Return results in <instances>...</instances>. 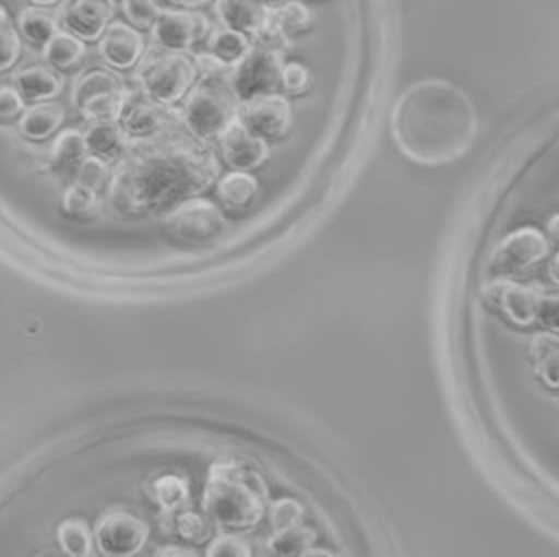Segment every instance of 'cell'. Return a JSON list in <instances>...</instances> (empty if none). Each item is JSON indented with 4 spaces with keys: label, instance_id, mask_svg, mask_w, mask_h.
I'll use <instances>...</instances> for the list:
<instances>
[{
    "label": "cell",
    "instance_id": "1",
    "mask_svg": "<svg viewBox=\"0 0 559 557\" xmlns=\"http://www.w3.org/2000/svg\"><path fill=\"white\" fill-rule=\"evenodd\" d=\"M218 159L207 142L175 127L124 146L109 175V205L124 216L170 212L207 190L218 177Z\"/></svg>",
    "mask_w": 559,
    "mask_h": 557
},
{
    "label": "cell",
    "instance_id": "2",
    "mask_svg": "<svg viewBox=\"0 0 559 557\" xmlns=\"http://www.w3.org/2000/svg\"><path fill=\"white\" fill-rule=\"evenodd\" d=\"M478 114L472 98L450 81L408 85L391 111V135L404 157L421 166L461 159L474 144Z\"/></svg>",
    "mask_w": 559,
    "mask_h": 557
},
{
    "label": "cell",
    "instance_id": "3",
    "mask_svg": "<svg viewBox=\"0 0 559 557\" xmlns=\"http://www.w3.org/2000/svg\"><path fill=\"white\" fill-rule=\"evenodd\" d=\"M201 507L212 524L223 531H249L269 509V487L262 474L245 459H216L205 478Z\"/></svg>",
    "mask_w": 559,
    "mask_h": 557
},
{
    "label": "cell",
    "instance_id": "4",
    "mask_svg": "<svg viewBox=\"0 0 559 557\" xmlns=\"http://www.w3.org/2000/svg\"><path fill=\"white\" fill-rule=\"evenodd\" d=\"M240 111V98L231 87L229 72L203 74V79L190 87L183 105V122L188 131L203 140H216Z\"/></svg>",
    "mask_w": 559,
    "mask_h": 557
},
{
    "label": "cell",
    "instance_id": "5",
    "mask_svg": "<svg viewBox=\"0 0 559 557\" xmlns=\"http://www.w3.org/2000/svg\"><path fill=\"white\" fill-rule=\"evenodd\" d=\"M197 63L181 50H157L142 57L138 70L144 94L157 103H179L197 81Z\"/></svg>",
    "mask_w": 559,
    "mask_h": 557
},
{
    "label": "cell",
    "instance_id": "6",
    "mask_svg": "<svg viewBox=\"0 0 559 557\" xmlns=\"http://www.w3.org/2000/svg\"><path fill=\"white\" fill-rule=\"evenodd\" d=\"M282 68H284L282 48L273 46L271 42L251 46L229 68V81L240 103L260 94L275 92L277 85L282 83Z\"/></svg>",
    "mask_w": 559,
    "mask_h": 557
},
{
    "label": "cell",
    "instance_id": "7",
    "mask_svg": "<svg viewBox=\"0 0 559 557\" xmlns=\"http://www.w3.org/2000/svg\"><path fill=\"white\" fill-rule=\"evenodd\" d=\"M124 103L127 90L107 70H90L72 87V105L90 122L118 120Z\"/></svg>",
    "mask_w": 559,
    "mask_h": 557
},
{
    "label": "cell",
    "instance_id": "8",
    "mask_svg": "<svg viewBox=\"0 0 559 557\" xmlns=\"http://www.w3.org/2000/svg\"><path fill=\"white\" fill-rule=\"evenodd\" d=\"M550 251L548 238L531 225H524L511 234H507L493 249L489 258V271L496 277H511L526 273L539 260H544Z\"/></svg>",
    "mask_w": 559,
    "mask_h": 557
},
{
    "label": "cell",
    "instance_id": "9",
    "mask_svg": "<svg viewBox=\"0 0 559 557\" xmlns=\"http://www.w3.org/2000/svg\"><path fill=\"white\" fill-rule=\"evenodd\" d=\"M166 232L181 242H207L225 227V216L216 203L203 197H190L166 214Z\"/></svg>",
    "mask_w": 559,
    "mask_h": 557
},
{
    "label": "cell",
    "instance_id": "10",
    "mask_svg": "<svg viewBox=\"0 0 559 557\" xmlns=\"http://www.w3.org/2000/svg\"><path fill=\"white\" fill-rule=\"evenodd\" d=\"M148 524L124 509L105 511L94 529V542L107 557H131L140 553L148 540Z\"/></svg>",
    "mask_w": 559,
    "mask_h": 557
},
{
    "label": "cell",
    "instance_id": "11",
    "mask_svg": "<svg viewBox=\"0 0 559 557\" xmlns=\"http://www.w3.org/2000/svg\"><path fill=\"white\" fill-rule=\"evenodd\" d=\"M238 120L264 140H280L293 127V107L284 94L269 92L242 100Z\"/></svg>",
    "mask_w": 559,
    "mask_h": 557
},
{
    "label": "cell",
    "instance_id": "12",
    "mask_svg": "<svg viewBox=\"0 0 559 557\" xmlns=\"http://www.w3.org/2000/svg\"><path fill=\"white\" fill-rule=\"evenodd\" d=\"M153 42L166 50H192L210 33L207 15L192 9H166L151 26Z\"/></svg>",
    "mask_w": 559,
    "mask_h": 557
},
{
    "label": "cell",
    "instance_id": "13",
    "mask_svg": "<svg viewBox=\"0 0 559 557\" xmlns=\"http://www.w3.org/2000/svg\"><path fill=\"white\" fill-rule=\"evenodd\" d=\"M483 297L487 304L498 308L511 323L526 328L537 317L542 288L531 284H518L509 277H491L483 284Z\"/></svg>",
    "mask_w": 559,
    "mask_h": 557
},
{
    "label": "cell",
    "instance_id": "14",
    "mask_svg": "<svg viewBox=\"0 0 559 557\" xmlns=\"http://www.w3.org/2000/svg\"><path fill=\"white\" fill-rule=\"evenodd\" d=\"M118 122L124 129L127 138L140 140V138H153L162 131L177 127L179 114L173 109V105L157 103L148 96L127 98Z\"/></svg>",
    "mask_w": 559,
    "mask_h": 557
},
{
    "label": "cell",
    "instance_id": "15",
    "mask_svg": "<svg viewBox=\"0 0 559 557\" xmlns=\"http://www.w3.org/2000/svg\"><path fill=\"white\" fill-rule=\"evenodd\" d=\"M221 155L234 170H253L269 157V140L255 135L238 118L218 135Z\"/></svg>",
    "mask_w": 559,
    "mask_h": 557
},
{
    "label": "cell",
    "instance_id": "16",
    "mask_svg": "<svg viewBox=\"0 0 559 557\" xmlns=\"http://www.w3.org/2000/svg\"><path fill=\"white\" fill-rule=\"evenodd\" d=\"M98 52L114 70H131L144 57L140 28L127 22H111L98 37Z\"/></svg>",
    "mask_w": 559,
    "mask_h": 557
},
{
    "label": "cell",
    "instance_id": "17",
    "mask_svg": "<svg viewBox=\"0 0 559 557\" xmlns=\"http://www.w3.org/2000/svg\"><path fill=\"white\" fill-rule=\"evenodd\" d=\"M109 0H70L63 9V24L83 42H96L111 20Z\"/></svg>",
    "mask_w": 559,
    "mask_h": 557
},
{
    "label": "cell",
    "instance_id": "18",
    "mask_svg": "<svg viewBox=\"0 0 559 557\" xmlns=\"http://www.w3.org/2000/svg\"><path fill=\"white\" fill-rule=\"evenodd\" d=\"M269 11L260 0H216L214 4V13L225 26L260 39L269 35Z\"/></svg>",
    "mask_w": 559,
    "mask_h": 557
},
{
    "label": "cell",
    "instance_id": "19",
    "mask_svg": "<svg viewBox=\"0 0 559 557\" xmlns=\"http://www.w3.org/2000/svg\"><path fill=\"white\" fill-rule=\"evenodd\" d=\"M13 85L26 100H52L63 90V76L52 66L35 63L17 70L13 74Z\"/></svg>",
    "mask_w": 559,
    "mask_h": 557
},
{
    "label": "cell",
    "instance_id": "20",
    "mask_svg": "<svg viewBox=\"0 0 559 557\" xmlns=\"http://www.w3.org/2000/svg\"><path fill=\"white\" fill-rule=\"evenodd\" d=\"M66 120V109L52 100H37L17 118V131L26 140H48Z\"/></svg>",
    "mask_w": 559,
    "mask_h": 557
},
{
    "label": "cell",
    "instance_id": "21",
    "mask_svg": "<svg viewBox=\"0 0 559 557\" xmlns=\"http://www.w3.org/2000/svg\"><path fill=\"white\" fill-rule=\"evenodd\" d=\"M260 183L249 170H231L216 181V197L229 212H245L258 197Z\"/></svg>",
    "mask_w": 559,
    "mask_h": 557
},
{
    "label": "cell",
    "instance_id": "22",
    "mask_svg": "<svg viewBox=\"0 0 559 557\" xmlns=\"http://www.w3.org/2000/svg\"><path fill=\"white\" fill-rule=\"evenodd\" d=\"M531 358L535 367V376L548 387L559 389V332H537L531 343Z\"/></svg>",
    "mask_w": 559,
    "mask_h": 557
},
{
    "label": "cell",
    "instance_id": "23",
    "mask_svg": "<svg viewBox=\"0 0 559 557\" xmlns=\"http://www.w3.org/2000/svg\"><path fill=\"white\" fill-rule=\"evenodd\" d=\"M312 24V13L304 2L288 0L269 11V35L262 42L293 37Z\"/></svg>",
    "mask_w": 559,
    "mask_h": 557
},
{
    "label": "cell",
    "instance_id": "24",
    "mask_svg": "<svg viewBox=\"0 0 559 557\" xmlns=\"http://www.w3.org/2000/svg\"><path fill=\"white\" fill-rule=\"evenodd\" d=\"M85 142H87L90 155H96L105 162H114L122 155L127 146V133L118 120H100L90 125L85 133Z\"/></svg>",
    "mask_w": 559,
    "mask_h": 557
},
{
    "label": "cell",
    "instance_id": "25",
    "mask_svg": "<svg viewBox=\"0 0 559 557\" xmlns=\"http://www.w3.org/2000/svg\"><path fill=\"white\" fill-rule=\"evenodd\" d=\"M87 155H90V151H87L85 133H81L76 129H66L52 140L50 164L57 173L72 175Z\"/></svg>",
    "mask_w": 559,
    "mask_h": 557
},
{
    "label": "cell",
    "instance_id": "26",
    "mask_svg": "<svg viewBox=\"0 0 559 557\" xmlns=\"http://www.w3.org/2000/svg\"><path fill=\"white\" fill-rule=\"evenodd\" d=\"M85 55V42L70 31H57L44 46V57L48 66L57 70L74 68Z\"/></svg>",
    "mask_w": 559,
    "mask_h": 557
},
{
    "label": "cell",
    "instance_id": "27",
    "mask_svg": "<svg viewBox=\"0 0 559 557\" xmlns=\"http://www.w3.org/2000/svg\"><path fill=\"white\" fill-rule=\"evenodd\" d=\"M317 533L312 526L299 522L280 531H273L269 537V550L275 555H288V557H304L306 550L314 544Z\"/></svg>",
    "mask_w": 559,
    "mask_h": 557
},
{
    "label": "cell",
    "instance_id": "28",
    "mask_svg": "<svg viewBox=\"0 0 559 557\" xmlns=\"http://www.w3.org/2000/svg\"><path fill=\"white\" fill-rule=\"evenodd\" d=\"M251 48L249 35L229 26L207 33V52L227 66H234Z\"/></svg>",
    "mask_w": 559,
    "mask_h": 557
},
{
    "label": "cell",
    "instance_id": "29",
    "mask_svg": "<svg viewBox=\"0 0 559 557\" xmlns=\"http://www.w3.org/2000/svg\"><path fill=\"white\" fill-rule=\"evenodd\" d=\"M17 31L33 46H46L48 39L59 31L57 20L37 7H26L17 13Z\"/></svg>",
    "mask_w": 559,
    "mask_h": 557
},
{
    "label": "cell",
    "instance_id": "30",
    "mask_svg": "<svg viewBox=\"0 0 559 557\" xmlns=\"http://www.w3.org/2000/svg\"><path fill=\"white\" fill-rule=\"evenodd\" d=\"M57 542L66 555L87 557V555H92L94 533L90 531L85 520L68 518L57 526Z\"/></svg>",
    "mask_w": 559,
    "mask_h": 557
},
{
    "label": "cell",
    "instance_id": "31",
    "mask_svg": "<svg viewBox=\"0 0 559 557\" xmlns=\"http://www.w3.org/2000/svg\"><path fill=\"white\" fill-rule=\"evenodd\" d=\"M151 494H153V500L157 502V507H162L164 511H177V509L186 507L190 489H188L186 478H181L177 474H162L153 481Z\"/></svg>",
    "mask_w": 559,
    "mask_h": 557
},
{
    "label": "cell",
    "instance_id": "32",
    "mask_svg": "<svg viewBox=\"0 0 559 557\" xmlns=\"http://www.w3.org/2000/svg\"><path fill=\"white\" fill-rule=\"evenodd\" d=\"M98 190H92L79 181L70 183L61 197V208L72 218H90L98 212Z\"/></svg>",
    "mask_w": 559,
    "mask_h": 557
},
{
    "label": "cell",
    "instance_id": "33",
    "mask_svg": "<svg viewBox=\"0 0 559 557\" xmlns=\"http://www.w3.org/2000/svg\"><path fill=\"white\" fill-rule=\"evenodd\" d=\"M22 55V35L9 11L0 4V74L11 70Z\"/></svg>",
    "mask_w": 559,
    "mask_h": 557
},
{
    "label": "cell",
    "instance_id": "34",
    "mask_svg": "<svg viewBox=\"0 0 559 557\" xmlns=\"http://www.w3.org/2000/svg\"><path fill=\"white\" fill-rule=\"evenodd\" d=\"M266 511H269V522H271L273 531L299 524L306 518L304 505L299 500H295V498H280L275 502H269Z\"/></svg>",
    "mask_w": 559,
    "mask_h": 557
},
{
    "label": "cell",
    "instance_id": "35",
    "mask_svg": "<svg viewBox=\"0 0 559 557\" xmlns=\"http://www.w3.org/2000/svg\"><path fill=\"white\" fill-rule=\"evenodd\" d=\"M120 9H122L127 22L140 31L151 28L153 22L157 20V15L162 13L157 0H122Z\"/></svg>",
    "mask_w": 559,
    "mask_h": 557
},
{
    "label": "cell",
    "instance_id": "36",
    "mask_svg": "<svg viewBox=\"0 0 559 557\" xmlns=\"http://www.w3.org/2000/svg\"><path fill=\"white\" fill-rule=\"evenodd\" d=\"M205 553L212 557H249L251 546L236 531H223L210 542Z\"/></svg>",
    "mask_w": 559,
    "mask_h": 557
},
{
    "label": "cell",
    "instance_id": "37",
    "mask_svg": "<svg viewBox=\"0 0 559 557\" xmlns=\"http://www.w3.org/2000/svg\"><path fill=\"white\" fill-rule=\"evenodd\" d=\"M72 175H74V181H79L92 190H100L105 186V181L109 179V168H107L105 159H100L96 155H87Z\"/></svg>",
    "mask_w": 559,
    "mask_h": 557
},
{
    "label": "cell",
    "instance_id": "38",
    "mask_svg": "<svg viewBox=\"0 0 559 557\" xmlns=\"http://www.w3.org/2000/svg\"><path fill=\"white\" fill-rule=\"evenodd\" d=\"M175 526H177V533L188 540V542H194V544H201V542H207L210 540V522L194 513V511H181L175 520Z\"/></svg>",
    "mask_w": 559,
    "mask_h": 557
},
{
    "label": "cell",
    "instance_id": "39",
    "mask_svg": "<svg viewBox=\"0 0 559 557\" xmlns=\"http://www.w3.org/2000/svg\"><path fill=\"white\" fill-rule=\"evenodd\" d=\"M24 109V96L11 85H0V122H15Z\"/></svg>",
    "mask_w": 559,
    "mask_h": 557
},
{
    "label": "cell",
    "instance_id": "40",
    "mask_svg": "<svg viewBox=\"0 0 559 557\" xmlns=\"http://www.w3.org/2000/svg\"><path fill=\"white\" fill-rule=\"evenodd\" d=\"M535 321H539L550 332H559V291L542 293Z\"/></svg>",
    "mask_w": 559,
    "mask_h": 557
},
{
    "label": "cell",
    "instance_id": "41",
    "mask_svg": "<svg viewBox=\"0 0 559 557\" xmlns=\"http://www.w3.org/2000/svg\"><path fill=\"white\" fill-rule=\"evenodd\" d=\"M282 85L288 94H301L308 87V68L297 61H284Z\"/></svg>",
    "mask_w": 559,
    "mask_h": 557
},
{
    "label": "cell",
    "instance_id": "42",
    "mask_svg": "<svg viewBox=\"0 0 559 557\" xmlns=\"http://www.w3.org/2000/svg\"><path fill=\"white\" fill-rule=\"evenodd\" d=\"M162 2L170 9H197V7L205 4L207 0H162Z\"/></svg>",
    "mask_w": 559,
    "mask_h": 557
},
{
    "label": "cell",
    "instance_id": "43",
    "mask_svg": "<svg viewBox=\"0 0 559 557\" xmlns=\"http://www.w3.org/2000/svg\"><path fill=\"white\" fill-rule=\"evenodd\" d=\"M155 555H183V557H190L194 555L192 548H179V546H164V548H157Z\"/></svg>",
    "mask_w": 559,
    "mask_h": 557
},
{
    "label": "cell",
    "instance_id": "44",
    "mask_svg": "<svg viewBox=\"0 0 559 557\" xmlns=\"http://www.w3.org/2000/svg\"><path fill=\"white\" fill-rule=\"evenodd\" d=\"M548 277H550L552 284L559 286V251L555 253V258H552L550 264H548Z\"/></svg>",
    "mask_w": 559,
    "mask_h": 557
},
{
    "label": "cell",
    "instance_id": "45",
    "mask_svg": "<svg viewBox=\"0 0 559 557\" xmlns=\"http://www.w3.org/2000/svg\"><path fill=\"white\" fill-rule=\"evenodd\" d=\"M548 232L550 236H555L559 240V214H555L550 221H548Z\"/></svg>",
    "mask_w": 559,
    "mask_h": 557
},
{
    "label": "cell",
    "instance_id": "46",
    "mask_svg": "<svg viewBox=\"0 0 559 557\" xmlns=\"http://www.w3.org/2000/svg\"><path fill=\"white\" fill-rule=\"evenodd\" d=\"M312 555H334V553L328 550V548H308L304 557H312Z\"/></svg>",
    "mask_w": 559,
    "mask_h": 557
},
{
    "label": "cell",
    "instance_id": "47",
    "mask_svg": "<svg viewBox=\"0 0 559 557\" xmlns=\"http://www.w3.org/2000/svg\"><path fill=\"white\" fill-rule=\"evenodd\" d=\"M266 9H275V7H280V4H284V2H288V0H260Z\"/></svg>",
    "mask_w": 559,
    "mask_h": 557
},
{
    "label": "cell",
    "instance_id": "48",
    "mask_svg": "<svg viewBox=\"0 0 559 557\" xmlns=\"http://www.w3.org/2000/svg\"><path fill=\"white\" fill-rule=\"evenodd\" d=\"M28 2H33L35 7H48V4H57L61 0H28Z\"/></svg>",
    "mask_w": 559,
    "mask_h": 557
},
{
    "label": "cell",
    "instance_id": "49",
    "mask_svg": "<svg viewBox=\"0 0 559 557\" xmlns=\"http://www.w3.org/2000/svg\"><path fill=\"white\" fill-rule=\"evenodd\" d=\"M109 2H118V4H120V2H122V0H109Z\"/></svg>",
    "mask_w": 559,
    "mask_h": 557
}]
</instances>
